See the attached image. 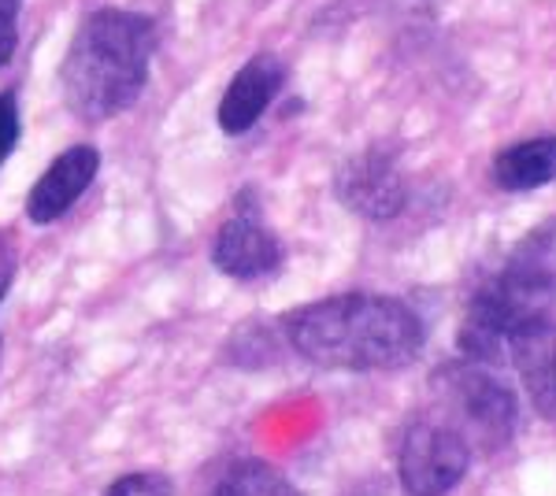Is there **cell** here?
Returning a JSON list of instances; mask_svg holds the SVG:
<instances>
[{
	"mask_svg": "<svg viewBox=\"0 0 556 496\" xmlns=\"http://www.w3.org/2000/svg\"><path fill=\"white\" fill-rule=\"evenodd\" d=\"M434 385H445V404L464 422L460 434L468 437L471 453L493 456L513 441L519 419L516 393L486 364H471V359L450 364L434 378Z\"/></svg>",
	"mask_w": 556,
	"mask_h": 496,
	"instance_id": "cell-4",
	"label": "cell"
},
{
	"mask_svg": "<svg viewBox=\"0 0 556 496\" xmlns=\"http://www.w3.org/2000/svg\"><path fill=\"white\" fill-rule=\"evenodd\" d=\"M286 82V67L282 60L271 56V52H260L230 78L227 93L219 101V126L223 133L238 138V133H249L260 123V115L275 104L278 89Z\"/></svg>",
	"mask_w": 556,
	"mask_h": 496,
	"instance_id": "cell-9",
	"label": "cell"
},
{
	"mask_svg": "<svg viewBox=\"0 0 556 496\" xmlns=\"http://www.w3.org/2000/svg\"><path fill=\"white\" fill-rule=\"evenodd\" d=\"M286 338L323 371H397L424 352V319L397 296L342 293L286 315Z\"/></svg>",
	"mask_w": 556,
	"mask_h": 496,
	"instance_id": "cell-1",
	"label": "cell"
},
{
	"mask_svg": "<svg viewBox=\"0 0 556 496\" xmlns=\"http://www.w3.org/2000/svg\"><path fill=\"white\" fill-rule=\"evenodd\" d=\"M212 264L230 278H264L275 275L278 264H282V245L271 233V227L264 222V212H260L256 193H245L238 201V212L230 215L227 222L215 233L212 245Z\"/></svg>",
	"mask_w": 556,
	"mask_h": 496,
	"instance_id": "cell-7",
	"label": "cell"
},
{
	"mask_svg": "<svg viewBox=\"0 0 556 496\" xmlns=\"http://www.w3.org/2000/svg\"><path fill=\"white\" fill-rule=\"evenodd\" d=\"M15 267H20V256H15V238L8 230H0V301H4L8 290H12Z\"/></svg>",
	"mask_w": 556,
	"mask_h": 496,
	"instance_id": "cell-16",
	"label": "cell"
},
{
	"mask_svg": "<svg viewBox=\"0 0 556 496\" xmlns=\"http://www.w3.org/2000/svg\"><path fill=\"white\" fill-rule=\"evenodd\" d=\"M493 182L505 193H531L556 182V138H527L497 152Z\"/></svg>",
	"mask_w": 556,
	"mask_h": 496,
	"instance_id": "cell-11",
	"label": "cell"
},
{
	"mask_svg": "<svg viewBox=\"0 0 556 496\" xmlns=\"http://www.w3.org/2000/svg\"><path fill=\"white\" fill-rule=\"evenodd\" d=\"M334 193L349 212L367 222H390L408 201L405 175L386 145H371L349 156L334 175Z\"/></svg>",
	"mask_w": 556,
	"mask_h": 496,
	"instance_id": "cell-6",
	"label": "cell"
},
{
	"mask_svg": "<svg viewBox=\"0 0 556 496\" xmlns=\"http://www.w3.org/2000/svg\"><path fill=\"white\" fill-rule=\"evenodd\" d=\"M508 359L523 378V390L534 400V411L542 419L556 422V327L553 322H538L523 330L508 345Z\"/></svg>",
	"mask_w": 556,
	"mask_h": 496,
	"instance_id": "cell-10",
	"label": "cell"
},
{
	"mask_svg": "<svg viewBox=\"0 0 556 496\" xmlns=\"http://www.w3.org/2000/svg\"><path fill=\"white\" fill-rule=\"evenodd\" d=\"M97 170H101V152L93 145H71L67 152H60L26 193V219L34 227H49V222L64 219L78 196L93 186Z\"/></svg>",
	"mask_w": 556,
	"mask_h": 496,
	"instance_id": "cell-8",
	"label": "cell"
},
{
	"mask_svg": "<svg viewBox=\"0 0 556 496\" xmlns=\"http://www.w3.org/2000/svg\"><path fill=\"white\" fill-rule=\"evenodd\" d=\"M556 304V278L534 252H519L505 270L482 282L475 293L464 327L456 333L460 356L471 364H493L508 356V345L523 330L549 322Z\"/></svg>",
	"mask_w": 556,
	"mask_h": 496,
	"instance_id": "cell-3",
	"label": "cell"
},
{
	"mask_svg": "<svg viewBox=\"0 0 556 496\" xmlns=\"http://www.w3.org/2000/svg\"><path fill=\"white\" fill-rule=\"evenodd\" d=\"M104 496H172V482H167L164 474L138 471V474L115 478Z\"/></svg>",
	"mask_w": 556,
	"mask_h": 496,
	"instance_id": "cell-13",
	"label": "cell"
},
{
	"mask_svg": "<svg viewBox=\"0 0 556 496\" xmlns=\"http://www.w3.org/2000/svg\"><path fill=\"white\" fill-rule=\"evenodd\" d=\"M15 141H20V104L12 93H0V167L12 156Z\"/></svg>",
	"mask_w": 556,
	"mask_h": 496,
	"instance_id": "cell-15",
	"label": "cell"
},
{
	"mask_svg": "<svg viewBox=\"0 0 556 496\" xmlns=\"http://www.w3.org/2000/svg\"><path fill=\"white\" fill-rule=\"evenodd\" d=\"M212 496H298L293 482L264 459H245L219 478Z\"/></svg>",
	"mask_w": 556,
	"mask_h": 496,
	"instance_id": "cell-12",
	"label": "cell"
},
{
	"mask_svg": "<svg viewBox=\"0 0 556 496\" xmlns=\"http://www.w3.org/2000/svg\"><path fill=\"white\" fill-rule=\"evenodd\" d=\"M20 8L23 0H0V67H8L20 44Z\"/></svg>",
	"mask_w": 556,
	"mask_h": 496,
	"instance_id": "cell-14",
	"label": "cell"
},
{
	"mask_svg": "<svg viewBox=\"0 0 556 496\" xmlns=\"http://www.w3.org/2000/svg\"><path fill=\"white\" fill-rule=\"evenodd\" d=\"M156 26L138 12L101 8L78 26L60 67L64 101L78 119L101 123L127 112L149 82Z\"/></svg>",
	"mask_w": 556,
	"mask_h": 496,
	"instance_id": "cell-2",
	"label": "cell"
},
{
	"mask_svg": "<svg viewBox=\"0 0 556 496\" xmlns=\"http://www.w3.org/2000/svg\"><path fill=\"white\" fill-rule=\"evenodd\" d=\"M471 445L450 419H416L401 441L397 474L408 496H445L471 471Z\"/></svg>",
	"mask_w": 556,
	"mask_h": 496,
	"instance_id": "cell-5",
	"label": "cell"
},
{
	"mask_svg": "<svg viewBox=\"0 0 556 496\" xmlns=\"http://www.w3.org/2000/svg\"><path fill=\"white\" fill-rule=\"evenodd\" d=\"M0 352H4V341H0Z\"/></svg>",
	"mask_w": 556,
	"mask_h": 496,
	"instance_id": "cell-17",
	"label": "cell"
}]
</instances>
